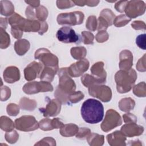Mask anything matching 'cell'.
Here are the masks:
<instances>
[{"label": "cell", "mask_w": 146, "mask_h": 146, "mask_svg": "<svg viewBox=\"0 0 146 146\" xmlns=\"http://www.w3.org/2000/svg\"><path fill=\"white\" fill-rule=\"evenodd\" d=\"M8 21L12 29H18L22 31H37L39 34L42 35L48 29V25L46 22L36 20L26 19L17 13H14L11 17L8 18Z\"/></svg>", "instance_id": "1"}, {"label": "cell", "mask_w": 146, "mask_h": 146, "mask_svg": "<svg viewBox=\"0 0 146 146\" xmlns=\"http://www.w3.org/2000/svg\"><path fill=\"white\" fill-rule=\"evenodd\" d=\"M80 111L83 120L89 124L98 123L104 117V107L102 103L94 99H88L84 101Z\"/></svg>", "instance_id": "2"}, {"label": "cell", "mask_w": 146, "mask_h": 146, "mask_svg": "<svg viewBox=\"0 0 146 146\" xmlns=\"http://www.w3.org/2000/svg\"><path fill=\"white\" fill-rule=\"evenodd\" d=\"M136 79V72L132 68L117 71L115 76L117 91L120 93L129 92L133 87Z\"/></svg>", "instance_id": "3"}, {"label": "cell", "mask_w": 146, "mask_h": 146, "mask_svg": "<svg viewBox=\"0 0 146 146\" xmlns=\"http://www.w3.org/2000/svg\"><path fill=\"white\" fill-rule=\"evenodd\" d=\"M59 83L58 88L65 94L75 92L76 86L74 81L69 76L68 68H61L58 72Z\"/></svg>", "instance_id": "4"}, {"label": "cell", "mask_w": 146, "mask_h": 146, "mask_svg": "<svg viewBox=\"0 0 146 146\" xmlns=\"http://www.w3.org/2000/svg\"><path fill=\"white\" fill-rule=\"evenodd\" d=\"M121 124L122 120L120 115L116 111L110 109L106 112L105 118L100 126L103 131L108 132Z\"/></svg>", "instance_id": "5"}, {"label": "cell", "mask_w": 146, "mask_h": 146, "mask_svg": "<svg viewBox=\"0 0 146 146\" xmlns=\"http://www.w3.org/2000/svg\"><path fill=\"white\" fill-rule=\"evenodd\" d=\"M35 58L38 59L44 67L58 68V59L46 48H42L36 51Z\"/></svg>", "instance_id": "6"}, {"label": "cell", "mask_w": 146, "mask_h": 146, "mask_svg": "<svg viewBox=\"0 0 146 146\" xmlns=\"http://www.w3.org/2000/svg\"><path fill=\"white\" fill-rule=\"evenodd\" d=\"M84 15L81 11H74L68 13H61L58 15L57 22L59 25L74 26L83 23Z\"/></svg>", "instance_id": "7"}, {"label": "cell", "mask_w": 146, "mask_h": 146, "mask_svg": "<svg viewBox=\"0 0 146 146\" xmlns=\"http://www.w3.org/2000/svg\"><path fill=\"white\" fill-rule=\"evenodd\" d=\"M15 127L19 131H30L38 129L39 123L34 116L25 115L15 120Z\"/></svg>", "instance_id": "8"}, {"label": "cell", "mask_w": 146, "mask_h": 146, "mask_svg": "<svg viewBox=\"0 0 146 146\" xmlns=\"http://www.w3.org/2000/svg\"><path fill=\"white\" fill-rule=\"evenodd\" d=\"M22 89L27 94H34L39 92L52 91L53 87L50 82L45 81L32 82L25 84Z\"/></svg>", "instance_id": "9"}, {"label": "cell", "mask_w": 146, "mask_h": 146, "mask_svg": "<svg viewBox=\"0 0 146 146\" xmlns=\"http://www.w3.org/2000/svg\"><path fill=\"white\" fill-rule=\"evenodd\" d=\"M145 11V3L142 1H130L126 5L124 11L129 18H135L143 15Z\"/></svg>", "instance_id": "10"}, {"label": "cell", "mask_w": 146, "mask_h": 146, "mask_svg": "<svg viewBox=\"0 0 146 146\" xmlns=\"http://www.w3.org/2000/svg\"><path fill=\"white\" fill-rule=\"evenodd\" d=\"M88 92L90 95L97 98L104 102L110 101L112 97L111 88L104 85L91 86L88 87Z\"/></svg>", "instance_id": "11"}, {"label": "cell", "mask_w": 146, "mask_h": 146, "mask_svg": "<svg viewBox=\"0 0 146 146\" xmlns=\"http://www.w3.org/2000/svg\"><path fill=\"white\" fill-rule=\"evenodd\" d=\"M59 41L64 43H76L79 39V35L76 34L74 30L68 26H63L60 28L56 34Z\"/></svg>", "instance_id": "12"}, {"label": "cell", "mask_w": 146, "mask_h": 146, "mask_svg": "<svg viewBox=\"0 0 146 146\" xmlns=\"http://www.w3.org/2000/svg\"><path fill=\"white\" fill-rule=\"evenodd\" d=\"M43 67L42 63L33 62L30 63L24 70L25 79L30 81L35 79L36 78H39Z\"/></svg>", "instance_id": "13"}, {"label": "cell", "mask_w": 146, "mask_h": 146, "mask_svg": "<svg viewBox=\"0 0 146 146\" xmlns=\"http://www.w3.org/2000/svg\"><path fill=\"white\" fill-rule=\"evenodd\" d=\"M89 67V62L86 59H82L78 62L72 63L68 68V74L73 77L82 75Z\"/></svg>", "instance_id": "14"}, {"label": "cell", "mask_w": 146, "mask_h": 146, "mask_svg": "<svg viewBox=\"0 0 146 146\" xmlns=\"http://www.w3.org/2000/svg\"><path fill=\"white\" fill-rule=\"evenodd\" d=\"M61 102L57 99L48 100L45 108H39V111L43 113L45 117L54 116L57 115L60 111Z\"/></svg>", "instance_id": "15"}, {"label": "cell", "mask_w": 146, "mask_h": 146, "mask_svg": "<svg viewBox=\"0 0 146 146\" xmlns=\"http://www.w3.org/2000/svg\"><path fill=\"white\" fill-rule=\"evenodd\" d=\"M120 131L125 136L131 137L141 135L144 131V128L141 125H137L136 123H129L123 125Z\"/></svg>", "instance_id": "16"}, {"label": "cell", "mask_w": 146, "mask_h": 146, "mask_svg": "<svg viewBox=\"0 0 146 146\" xmlns=\"http://www.w3.org/2000/svg\"><path fill=\"white\" fill-rule=\"evenodd\" d=\"M63 125L59 118H54L52 120L46 118L41 120L39 122V127L43 131L52 130L54 128H60Z\"/></svg>", "instance_id": "17"}, {"label": "cell", "mask_w": 146, "mask_h": 146, "mask_svg": "<svg viewBox=\"0 0 146 146\" xmlns=\"http://www.w3.org/2000/svg\"><path fill=\"white\" fill-rule=\"evenodd\" d=\"M133 65V56L129 50H123L120 54L119 67L121 70H128Z\"/></svg>", "instance_id": "18"}, {"label": "cell", "mask_w": 146, "mask_h": 146, "mask_svg": "<svg viewBox=\"0 0 146 146\" xmlns=\"http://www.w3.org/2000/svg\"><path fill=\"white\" fill-rule=\"evenodd\" d=\"M3 78L6 82L9 83H14L20 79L19 69L15 66L7 67L3 72Z\"/></svg>", "instance_id": "19"}, {"label": "cell", "mask_w": 146, "mask_h": 146, "mask_svg": "<svg viewBox=\"0 0 146 146\" xmlns=\"http://www.w3.org/2000/svg\"><path fill=\"white\" fill-rule=\"evenodd\" d=\"M107 140L111 145H125L126 137L121 131H116L112 133L108 134L107 136Z\"/></svg>", "instance_id": "20"}, {"label": "cell", "mask_w": 146, "mask_h": 146, "mask_svg": "<svg viewBox=\"0 0 146 146\" xmlns=\"http://www.w3.org/2000/svg\"><path fill=\"white\" fill-rule=\"evenodd\" d=\"M82 83L86 87H89L93 85L99 84L106 82V78H99L92 76L89 74H84L81 78Z\"/></svg>", "instance_id": "21"}, {"label": "cell", "mask_w": 146, "mask_h": 146, "mask_svg": "<svg viewBox=\"0 0 146 146\" xmlns=\"http://www.w3.org/2000/svg\"><path fill=\"white\" fill-rule=\"evenodd\" d=\"M58 70V68L44 67L39 78L42 81L51 82L52 81L54 75L56 74Z\"/></svg>", "instance_id": "22"}, {"label": "cell", "mask_w": 146, "mask_h": 146, "mask_svg": "<svg viewBox=\"0 0 146 146\" xmlns=\"http://www.w3.org/2000/svg\"><path fill=\"white\" fill-rule=\"evenodd\" d=\"M79 127L74 124H64L60 129V133L64 137H71L78 133Z\"/></svg>", "instance_id": "23"}, {"label": "cell", "mask_w": 146, "mask_h": 146, "mask_svg": "<svg viewBox=\"0 0 146 146\" xmlns=\"http://www.w3.org/2000/svg\"><path fill=\"white\" fill-rule=\"evenodd\" d=\"M30 48V43L26 39L18 40L15 42L14 48L19 55H23Z\"/></svg>", "instance_id": "24"}, {"label": "cell", "mask_w": 146, "mask_h": 146, "mask_svg": "<svg viewBox=\"0 0 146 146\" xmlns=\"http://www.w3.org/2000/svg\"><path fill=\"white\" fill-rule=\"evenodd\" d=\"M135 105V101L131 98L122 99L119 103V107L121 111L129 112L133 110Z\"/></svg>", "instance_id": "25"}, {"label": "cell", "mask_w": 146, "mask_h": 146, "mask_svg": "<svg viewBox=\"0 0 146 146\" xmlns=\"http://www.w3.org/2000/svg\"><path fill=\"white\" fill-rule=\"evenodd\" d=\"M104 63L102 62H98L95 63L91 68L92 74L99 78H106V72L103 68Z\"/></svg>", "instance_id": "26"}, {"label": "cell", "mask_w": 146, "mask_h": 146, "mask_svg": "<svg viewBox=\"0 0 146 146\" xmlns=\"http://www.w3.org/2000/svg\"><path fill=\"white\" fill-rule=\"evenodd\" d=\"M19 105L21 108L24 110L33 111L36 106V103L34 100H31L26 98H23L19 102Z\"/></svg>", "instance_id": "27"}, {"label": "cell", "mask_w": 146, "mask_h": 146, "mask_svg": "<svg viewBox=\"0 0 146 146\" xmlns=\"http://www.w3.org/2000/svg\"><path fill=\"white\" fill-rule=\"evenodd\" d=\"M87 140L90 145H102L104 143V136L91 133L87 137Z\"/></svg>", "instance_id": "28"}, {"label": "cell", "mask_w": 146, "mask_h": 146, "mask_svg": "<svg viewBox=\"0 0 146 146\" xmlns=\"http://www.w3.org/2000/svg\"><path fill=\"white\" fill-rule=\"evenodd\" d=\"M1 14L6 16L14 14V7L12 3L10 1H1Z\"/></svg>", "instance_id": "29"}, {"label": "cell", "mask_w": 146, "mask_h": 146, "mask_svg": "<svg viewBox=\"0 0 146 146\" xmlns=\"http://www.w3.org/2000/svg\"><path fill=\"white\" fill-rule=\"evenodd\" d=\"M71 56L75 59H82L86 56V49L84 47H72L71 49Z\"/></svg>", "instance_id": "30"}, {"label": "cell", "mask_w": 146, "mask_h": 146, "mask_svg": "<svg viewBox=\"0 0 146 146\" xmlns=\"http://www.w3.org/2000/svg\"><path fill=\"white\" fill-rule=\"evenodd\" d=\"M100 17H102L104 20H106L108 23L109 26H111L113 24L115 15L111 10L106 9L101 11Z\"/></svg>", "instance_id": "31"}, {"label": "cell", "mask_w": 146, "mask_h": 146, "mask_svg": "<svg viewBox=\"0 0 146 146\" xmlns=\"http://www.w3.org/2000/svg\"><path fill=\"white\" fill-rule=\"evenodd\" d=\"M131 19L129 18L125 15H120L116 17L113 21V23L116 27H122L127 25L129 22H130Z\"/></svg>", "instance_id": "32"}, {"label": "cell", "mask_w": 146, "mask_h": 146, "mask_svg": "<svg viewBox=\"0 0 146 146\" xmlns=\"http://www.w3.org/2000/svg\"><path fill=\"white\" fill-rule=\"evenodd\" d=\"M145 83L144 82H140L133 87V94L138 97L145 96Z\"/></svg>", "instance_id": "33"}, {"label": "cell", "mask_w": 146, "mask_h": 146, "mask_svg": "<svg viewBox=\"0 0 146 146\" xmlns=\"http://www.w3.org/2000/svg\"><path fill=\"white\" fill-rule=\"evenodd\" d=\"M1 120L3 121L5 124L1 123V128L5 131H11L14 127V124L13 121L6 116H2Z\"/></svg>", "instance_id": "34"}, {"label": "cell", "mask_w": 146, "mask_h": 146, "mask_svg": "<svg viewBox=\"0 0 146 146\" xmlns=\"http://www.w3.org/2000/svg\"><path fill=\"white\" fill-rule=\"evenodd\" d=\"M48 15V11L46 7L43 6H39L36 9V15L35 17L38 18L39 21L43 22L46 19Z\"/></svg>", "instance_id": "35"}, {"label": "cell", "mask_w": 146, "mask_h": 146, "mask_svg": "<svg viewBox=\"0 0 146 146\" xmlns=\"http://www.w3.org/2000/svg\"><path fill=\"white\" fill-rule=\"evenodd\" d=\"M86 28L91 31H95L97 27V20L95 16H90L86 21Z\"/></svg>", "instance_id": "36"}, {"label": "cell", "mask_w": 146, "mask_h": 146, "mask_svg": "<svg viewBox=\"0 0 146 146\" xmlns=\"http://www.w3.org/2000/svg\"><path fill=\"white\" fill-rule=\"evenodd\" d=\"M82 38H83V43L84 44H89L94 43L93 40L94 38V36L91 33L84 31L82 32Z\"/></svg>", "instance_id": "37"}, {"label": "cell", "mask_w": 146, "mask_h": 146, "mask_svg": "<svg viewBox=\"0 0 146 146\" xmlns=\"http://www.w3.org/2000/svg\"><path fill=\"white\" fill-rule=\"evenodd\" d=\"M19 137L18 134L15 131H13L11 132H7L5 134V138L7 142L13 144L17 141Z\"/></svg>", "instance_id": "38"}, {"label": "cell", "mask_w": 146, "mask_h": 146, "mask_svg": "<svg viewBox=\"0 0 146 146\" xmlns=\"http://www.w3.org/2000/svg\"><path fill=\"white\" fill-rule=\"evenodd\" d=\"M7 112L9 115L16 116L19 112V107L15 104H9L7 107Z\"/></svg>", "instance_id": "39"}, {"label": "cell", "mask_w": 146, "mask_h": 146, "mask_svg": "<svg viewBox=\"0 0 146 146\" xmlns=\"http://www.w3.org/2000/svg\"><path fill=\"white\" fill-rule=\"evenodd\" d=\"M136 43L139 47L145 50V34L138 35L136 39Z\"/></svg>", "instance_id": "40"}, {"label": "cell", "mask_w": 146, "mask_h": 146, "mask_svg": "<svg viewBox=\"0 0 146 146\" xmlns=\"http://www.w3.org/2000/svg\"><path fill=\"white\" fill-rule=\"evenodd\" d=\"M57 7L59 9H63L65 8L71 7L74 6L75 5L71 1H56Z\"/></svg>", "instance_id": "41"}, {"label": "cell", "mask_w": 146, "mask_h": 146, "mask_svg": "<svg viewBox=\"0 0 146 146\" xmlns=\"http://www.w3.org/2000/svg\"><path fill=\"white\" fill-rule=\"evenodd\" d=\"M108 39V34L104 30L99 31V33L96 35V39L98 42H106Z\"/></svg>", "instance_id": "42"}, {"label": "cell", "mask_w": 146, "mask_h": 146, "mask_svg": "<svg viewBox=\"0 0 146 146\" xmlns=\"http://www.w3.org/2000/svg\"><path fill=\"white\" fill-rule=\"evenodd\" d=\"M91 131L88 128H80L79 132H78V134L76 135V137L79 139H84L87 138L90 134Z\"/></svg>", "instance_id": "43"}, {"label": "cell", "mask_w": 146, "mask_h": 146, "mask_svg": "<svg viewBox=\"0 0 146 146\" xmlns=\"http://www.w3.org/2000/svg\"><path fill=\"white\" fill-rule=\"evenodd\" d=\"M128 1H118L115 5V8L117 11L120 13H123L124 11L125 8L126 7L127 4L128 3Z\"/></svg>", "instance_id": "44"}, {"label": "cell", "mask_w": 146, "mask_h": 146, "mask_svg": "<svg viewBox=\"0 0 146 146\" xmlns=\"http://www.w3.org/2000/svg\"><path fill=\"white\" fill-rule=\"evenodd\" d=\"M145 54L144 55L143 58H140L136 64V68L139 71H145Z\"/></svg>", "instance_id": "45"}, {"label": "cell", "mask_w": 146, "mask_h": 146, "mask_svg": "<svg viewBox=\"0 0 146 146\" xmlns=\"http://www.w3.org/2000/svg\"><path fill=\"white\" fill-rule=\"evenodd\" d=\"M123 117L125 123H136L137 121V117L134 115L130 113L124 114Z\"/></svg>", "instance_id": "46"}, {"label": "cell", "mask_w": 146, "mask_h": 146, "mask_svg": "<svg viewBox=\"0 0 146 146\" xmlns=\"http://www.w3.org/2000/svg\"><path fill=\"white\" fill-rule=\"evenodd\" d=\"M131 26L135 30H145V24L143 21H135L132 23Z\"/></svg>", "instance_id": "47"}, {"label": "cell", "mask_w": 146, "mask_h": 146, "mask_svg": "<svg viewBox=\"0 0 146 146\" xmlns=\"http://www.w3.org/2000/svg\"><path fill=\"white\" fill-rule=\"evenodd\" d=\"M33 9L30 7L29 6L26 8V15L27 17V18H28V19H30V20H35L36 17L34 15V13L33 11Z\"/></svg>", "instance_id": "48"}, {"label": "cell", "mask_w": 146, "mask_h": 146, "mask_svg": "<svg viewBox=\"0 0 146 146\" xmlns=\"http://www.w3.org/2000/svg\"><path fill=\"white\" fill-rule=\"evenodd\" d=\"M11 34L13 36L16 38V39H19L22 37V35L23 34V31L19 30L18 29H12L11 28Z\"/></svg>", "instance_id": "49"}, {"label": "cell", "mask_w": 146, "mask_h": 146, "mask_svg": "<svg viewBox=\"0 0 146 146\" xmlns=\"http://www.w3.org/2000/svg\"><path fill=\"white\" fill-rule=\"evenodd\" d=\"M26 3L29 4L31 6L33 7H36L39 6V1H25Z\"/></svg>", "instance_id": "50"}]
</instances>
